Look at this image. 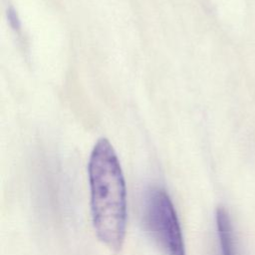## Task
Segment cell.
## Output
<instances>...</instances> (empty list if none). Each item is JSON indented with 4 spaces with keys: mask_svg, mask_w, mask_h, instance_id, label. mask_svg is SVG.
<instances>
[{
    "mask_svg": "<svg viewBox=\"0 0 255 255\" xmlns=\"http://www.w3.org/2000/svg\"><path fill=\"white\" fill-rule=\"evenodd\" d=\"M143 223L152 241L164 255H185L178 216L168 193L152 187L145 198Z\"/></svg>",
    "mask_w": 255,
    "mask_h": 255,
    "instance_id": "7a4b0ae2",
    "label": "cell"
},
{
    "mask_svg": "<svg viewBox=\"0 0 255 255\" xmlns=\"http://www.w3.org/2000/svg\"><path fill=\"white\" fill-rule=\"evenodd\" d=\"M216 226L221 255H236L232 225L224 207L220 206L216 209Z\"/></svg>",
    "mask_w": 255,
    "mask_h": 255,
    "instance_id": "3957f363",
    "label": "cell"
},
{
    "mask_svg": "<svg viewBox=\"0 0 255 255\" xmlns=\"http://www.w3.org/2000/svg\"><path fill=\"white\" fill-rule=\"evenodd\" d=\"M92 221L99 240L118 252L127 228V187L118 155L107 138L95 144L88 163Z\"/></svg>",
    "mask_w": 255,
    "mask_h": 255,
    "instance_id": "6da1fadb",
    "label": "cell"
}]
</instances>
